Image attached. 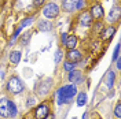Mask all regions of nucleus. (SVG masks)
Returning <instances> with one entry per match:
<instances>
[{
	"mask_svg": "<svg viewBox=\"0 0 121 119\" xmlns=\"http://www.w3.org/2000/svg\"><path fill=\"white\" fill-rule=\"evenodd\" d=\"M77 85L74 83H66L62 85L59 89L56 90V105H63L65 103H69L72 99H74L77 95Z\"/></svg>",
	"mask_w": 121,
	"mask_h": 119,
	"instance_id": "obj_1",
	"label": "nucleus"
},
{
	"mask_svg": "<svg viewBox=\"0 0 121 119\" xmlns=\"http://www.w3.org/2000/svg\"><path fill=\"white\" fill-rule=\"evenodd\" d=\"M114 81H116V73L114 71H109L106 74V78H105V83L107 86V89H112L114 85Z\"/></svg>",
	"mask_w": 121,
	"mask_h": 119,
	"instance_id": "obj_17",
	"label": "nucleus"
},
{
	"mask_svg": "<svg viewBox=\"0 0 121 119\" xmlns=\"http://www.w3.org/2000/svg\"><path fill=\"white\" fill-rule=\"evenodd\" d=\"M65 58L68 62H72V63H80L81 60H83V52L80 51V49H66V53H65Z\"/></svg>",
	"mask_w": 121,
	"mask_h": 119,
	"instance_id": "obj_7",
	"label": "nucleus"
},
{
	"mask_svg": "<svg viewBox=\"0 0 121 119\" xmlns=\"http://www.w3.org/2000/svg\"><path fill=\"white\" fill-rule=\"evenodd\" d=\"M50 114H51V101L44 100L35 107V110L32 112V116H33V119H44Z\"/></svg>",
	"mask_w": 121,
	"mask_h": 119,
	"instance_id": "obj_5",
	"label": "nucleus"
},
{
	"mask_svg": "<svg viewBox=\"0 0 121 119\" xmlns=\"http://www.w3.org/2000/svg\"><path fill=\"white\" fill-rule=\"evenodd\" d=\"M44 119H55V115H54L52 112H51V114H50V115H48L47 118H44Z\"/></svg>",
	"mask_w": 121,
	"mask_h": 119,
	"instance_id": "obj_32",
	"label": "nucleus"
},
{
	"mask_svg": "<svg viewBox=\"0 0 121 119\" xmlns=\"http://www.w3.org/2000/svg\"><path fill=\"white\" fill-rule=\"evenodd\" d=\"M77 45H78V37L76 34H70L66 38V43L63 45V48H66V49H74V48H77Z\"/></svg>",
	"mask_w": 121,
	"mask_h": 119,
	"instance_id": "obj_13",
	"label": "nucleus"
},
{
	"mask_svg": "<svg viewBox=\"0 0 121 119\" xmlns=\"http://www.w3.org/2000/svg\"><path fill=\"white\" fill-rule=\"evenodd\" d=\"M23 90H25V83L21 81V78L17 77V75L10 77V79L6 83V92L8 95L17 96V95H21Z\"/></svg>",
	"mask_w": 121,
	"mask_h": 119,
	"instance_id": "obj_3",
	"label": "nucleus"
},
{
	"mask_svg": "<svg viewBox=\"0 0 121 119\" xmlns=\"http://www.w3.org/2000/svg\"><path fill=\"white\" fill-rule=\"evenodd\" d=\"M65 56V52L62 51V49H56L55 51V55H54V62L58 64V63H60V60H62V58Z\"/></svg>",
	"mask_w": 121,
	"mask_h": 119,
	"instance_id": "obj_22",
	"label": "nucleus"
},
{
	"mask_svg": "<svg viewBox=\"0 0 121 119\" xmlns=\"http://www.w3.org/2000/svg\"><path fill=\"white\" fill-rule=\"evenodd\" d=\"M117 58H120V44H117L116 45V48H114L113 56H112V62H114Z\"/></svg>",
	"mask_w": 121,
	"mask_h": 119,
	"instance_id": "obj_28",
	"label": "nucleus"
},
{
	"mask_svg": "<svg viewBox=\"0 0 121 119\" xmlns=\"http://www.w3.org/2000/svg\"><path fill=\"white\" fill-rule=\"evenodd\" d=\"M77 23L81 28H91L94 23V18L88 10H81L80 14L77 15Z\"/></svg>",
	"mask_w": 121,
	"mask_h": 119,
	"instance_id": "obj_6",
	"label": "nucleus"
},
{
	"mask_svg": "<svg viewBox=\"0 0 121 119\" xmlns=\"http://www.w3.org/2000/svg\"><path fill=\"white\" fill-rule=\"evenodd\" d=\"M114 62H116V68L117 70H121V58H117Z\"/></svg>",
	"mask_w": 121,
	"mask_h": 119,
	"instance_id": "obj_30",
	"label": "nucleus"
},
{
	"mask_svg": "<svg viewBox=\"0 0 121 119\" xmlns=\"http://www.w3.org/2000/svg\"><path fill=\"white\" fill-rule=\"evenodd\" d=\"M87 101H88L87 93L85 92H77V95H76V104H77V107H84L87 104Z\"/></svg>",
	"mask_w": 121,
	"mask_h": 119,
	"instance_id": "obj_16",
	"label": "nucleus"
},
{
	"mask_svg": "<svg viewBox=\"0 0 121 119\" xmlns=\"http://www.w3.org/2000/svg\"><path fill=\"white\" fill-rule=\"evenodd\" d=\"M84 79H85V77L83 75V71H81V70L74 68V70H72V71L68 73V81L70 82V83L77 85V83H81Z\"/></svg>",
	"mask_w": 121,
	"mask_h": 119,
	"instance_id": "obj_10",
	"label": "nucleus"
},
{
	"mask_svg": "<svg viewBox=\"0 0 121 119\" xmlns=\"http://www.w3.org/2000/svg\"><path fill=\"white\" fill-rule=\"evenodd\" d=\"M76 66H77V64H76V63H72V62H68V60H65V62H63V70H65V71H72V70H74L76 68Z\"/></svg>",
	"mask_w": 121,
	"mask_h": 119,
	"instance_id": "obj_24",
	"label": "nucleus"
},
{
	"mask_svg": "<svg viewBox=\"0 0 121 119\" xmlns=\"http://www.w3.org/2000/svg\"><path fill=\"white\" fill-rule=\"evenodd\" d=\"M92 26H94V33H96V34H99V33H100V30L105 28V26H103V23L100 22V21L94 22V23H92Z\"/></svg>",
	"mask_w": 121,
	"mask_h": 119,
	"instance_id": "obj_25",
	"label": "nucleus"
},
{
	"mask_svg": "<svg viewBox=\"0 0 121 119\" xmlns=\"http://www.w3.org/2000/svg\"><path fill=\"white\" fill-rule=\"evenodd\" d=\"M120 16H121V8H120V4L117 3L110 11H109V15H107V21L110 23H114V22H118L120 21Z\"/></svg>",
	"mask_w": 121,
	"mask_h": 119,
	"instance_id": "obj_12",
	"label": "nucleus"
},
{
	"mask_svg": "<svg viewBox=\"0 0 121 119\" xmlns=\"http://www.w3.org/2000/svg\"><path fill=\"white\" fill-rule=\"evenodd\" d=\"M68 33L66 32H63V33H60V44H62V47L65 45V43H66V38H68Z\"/></svg>",
	"mask_w": 121,
	"mask_h": 119,
	"instance_id": "obj_29",
	"label": "nucleus"
},
{
	"mask_svg": "<svg viewBox=\"0 0 121 119\" xmlns=\"http://www.w3.org/2000/svg\"><path fill=\"white\" fill-rule=\"evenodd\" d=\"M25 105H26V108H28V110H33V108L37 105V99H36V96H33V95L28 96Z\"/></svg>",
	"mask_w": 121,
	"mask_h": 119,
	"instance_id": "obj_19",
	"label": "nucleus"
},
{
	"mask_svg": "<svg viewBox=\"0 0 121 119\" xmlns=\"http://www.w3.org/2000/svg\"><path fill=\"white\" fill-rule=\"evenodd\" d=\"M50 29H51V25H50V22H45V21H43V22H39V30H41V32H48Z\"/></svg>",
	"mask_w": 121,
	"mask_h": 119,
	"instance_id": "obj_26",
	"label": "nucleus"
},
{
	"mask_svg": "<svg viewBox=\"0 0 121 119\" xmlns=\"http://www.w3.org/2000/svg\"><path fill=\"white\" fill-rule=\"evenodd\" d=\"M81 119H90V111H85L83 114V118Z\"/></svg>",
	"mask_w": 121,
	"mask_h": 119,
	"instance_id": "obj_31",
	"label": "nucleus"
},
{
	"mask_svg": "<svg viewBox=\"0 0 121 119\" xmlns=\"http://www.w3.org/2000/svg\"><path fill=\"white\" fill-rule=\"evenodd\" d=\"M116 32H117V28L116 26H106L103 29L100 30V33H99V37L102 41H105V43H109L112 38L114 37V34H116Z\"/></svg>",
	"mask_w": 121,
	"mask_h": 119,
	"instance_id": "obj_8",
	"label": "nucleus"
},
{
	"mask_svg": "<svg viewBox=\"0 0 121 119\" xmlns=\"http://www.w3.org/2000/svg\"><path fill=\"white\" fill-rule=\"evenodd\" d=\"M21 58H22V52L21 51H13L8 56V60L13 66H18L19 62H21Z\"/></svg>",
	"mask_w": 121,
	"mask_h": 119,
	"instance_id": "obj_15",
	"label": "nucleus"
},
{
	"mask_svg": "<svg viewBox=\"0 0 121 119\" xmlns=\"http://www.w3.org/2000/svg\"><path fill=\"white\" fill-rule=\"evenodd\" d=\"M8 96L7 95H1L0 96V118L1 119H8Z\"/></svg>",
	"mask_w": 121,
	"mask_h": 119,
	"instance_id": "obj_11",
	"label": "nucleus"
},
{
	"mask_svg": "<svg viewBox=\"0 0 121 119\" xmlns=\"http://www.w3.org/2000/svg\"><path fill=\"white\" fill-rule=\"evenodd\" d=\"M88 11L91 12L92 18H94L95 21H100V19L105 16V10H103V6H102L100 3H94Z\"/></svg>",
	"mask_w": 121,
	"mask_h": 119,
	"instance_id": "obj_9",
	"label": "nucleus"
},
{
	"mask_svg": "<svg viewBox=\"0 0 121 119\" xmlns=\"http://www.w3.org/2000/svg\"><path fill=\"white\" fill-rule=\"evenodd\" d=\"M45 3H47V0H33V1H32V4H33V7H35V8L43 7Z\"/></svg>",
	"mask_w": 121,
	"mask_h": 119,
	"instance_id": "obj_27",
	"label": "nucleus"
},
{
	"mask_svg": "<svg viewBox=\"0 0 121 119\" xmlns=\"http://www.w3.org/2000/svg\"><path fill=\"white\" fill-rule=\"evenodd\" d=\"M113 115L116 119H121V103L120 101L116 103V107H114V110H113Z\"/></svg>",
	"mask_w": 121,
	"mask_h": 119,
	"instance_id": "obj_23",
	"label": "nucleus"
},
{
	"mask_svg": "<svg viewBox=\"0 0 121 119\" xmlns=\"http://www.w3.org/2000/svg\"><path fill=\"white\" fill-rule=\"evenodd\" d=\"M41 14L45 19H56L60 14V7L55 1H48L41 7Z\"/></svg>",
	"mask_w": 121,
	"mask_h": 119,
	"instance_id": "obj_4",
	"label": "nucleus"
},
{
	"mask_svg": "<svg viewBox=\"0 0 121 119\" xmlns=\"http://www.w3.org/2000/svg\"><path fill=\"white\" fill-rule=\"evenodd\" d=\"M21 32H22V28H21V26H17V28H15V30H14V33H13V37H11V40H10V43H8V44H10V45H14L15 41H17V38L19 37Z\"/></svg>",
	"mask_w": 121,
	"mask_h": 119,
	"instance_id": "obj_21",
	"label": "nucleus"
},
{
	"mask_svg": "<svg viewBox=\"0 0 121 119\" xmlns=\"http://www.w3.org/2000/svg\"><path fill=\"white\" fill-rule=\"evenodd\" d=\"M32 34H33V32H26V33H23V36L19 38L21 45H28V44H29L30 38H32Z\"/></svg>",
	"mask_w": 121,
	"mask_h": 119,
	"instance_id": "obj_20",
	"label": "nucleus"
},
{
	"mask_svg": "<svg viewBox=\"0 0 121 119\" xmlns=\"http://www.w3.org/2000/svg\"><path fill=\"white\" fill-rule=\"evenodd\" d=\"M17 116H18V107H17V103L10 99V100H8V118L17 119Z\"/></svg>",
	"mask_w": 121,
	"mask_h": 119,
	"instance_id": "obj_14",
	"label": "nucleus"
},
{
	"mask_svg": "<svg viewBox=\"0 0 121 119\" xmlns=\"http://www.w3.org/2000/svg\"><path fill=\"white\" fill-rule=\"evenodd\" d=\"M59 7L60 11H63L66 14L78 12L85 8V0H62Z\"/></svg>",
	"mask_w": 121,
	"mask_h": 119,
	"instance_id": "obj_2",
	"label": "nucleus"
},
{
	"mask_svg": "<svg viewBox=\"0 0 121 119\" xmlns=\"http://www.w3.org/2000/svg\"><path fill=\"white\" fill-rule=\"evenodd\" d=\"M36 21V14L35 15H30V16H28V18H23L22 21H21V23H19V26L22 28V29H25V28H28V26H30L32 23Z\"/></svg>",
	"mask_w": 121,
	"mask_h": 119,
	"instance_id": "obj_18",
	"label": "nucleus"
}]
</instances>
